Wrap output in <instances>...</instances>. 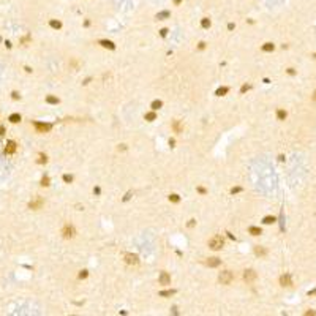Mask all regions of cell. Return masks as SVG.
<instances>
[{
	"label": "cell",
	"mask_w": 316,
	"mask_h": 316,
	"mask_svg": "<svg viewBox=\"0 0 316 316\" xmlns=\"http://www.w3.org/2000/svg\"><path fill=\"white\" fill-rule=\"evenodd\" d=\"M41 206H43V199H41V198H35V199L30 201V204H29V207H30V209H33V210L40 209Z\"/></svg>",
	"instance_id": "52a82bcc"
},
{
	"label": "cell",
	"mask_w": 316,
	"mask_h": 316,
	"mask_svg": "<svg viewBox=\"0 0 316 316\" xmlns=\"http://www.w3.org/2000/svg\"><path fill=\"white\" fill-rule=\"evenodd\" d=\"M46 161H48V158H46V155H40L38 163H46Z\"/></svg>",
	"instance_id": "f546056e"
},
{
	"label": "cell",
	"mask_w": 316,
	"mask_h": 316,
	"mask_svg": "<svg viewBox=\"0 0 316 316\" xmlns=\"http://www.w3.org/2000/svg\"><path fill=\"white\" fill-rule=\"evenodd\" d=\"M201 25H202L204 29H209V27H210V19L209 18H204L202 21H201Z\"/></svg>",
	"instance_id": "ffe728a7"
},
{
	"label": "cell",
	"mask_w": 316,
	"mask_h": 316,
	"mask_svg": "<svg viewBox=\"0 0 316 316\" xmlns=\"http://www.w3.org/2000/svg\"><path fill=\"white\" fill-rule=\"evenodd\" d=\"M46 101L48 103H51V105H57V103H59V98H55V96H46Z\"/></svg>",
	"instance_id": "ac0fdd59"
},
{
	"label": "cell",
	"mask_w": 316,
	"mask_h": 316,
	"mask_svg": "<svg viewBox=\"0 0 316 316\" xmlns=\"http://www.w3.org/2000/svg\"><path fill=\"white\" fill-rule=\"evenodd\" d=\"M8 120L11 123H18V122H21V116H19V114H11V116L8 117Z\"/></svg>",
	"instance_id": "4fadbf2b"
},
{
	"label": "cell",
	"mask_w": 316,
	"mask_h": 316,
	"mask_svg": "<svg viewBox=\"0 0 316 316\" xmlns=\"http://www.w3.org/2000/svg\"><path fill=\"white\" fill-rule=\"evenodd\" d=\"M277 119L278 120H285V119H286V112H285L283 109H278L277 111Z\"/></svg>",
	"instance_id": "e0dca14e"
},
{
	"label": "cell",
	"mask_w": 316,
	"mask_h": 316,
	"mask_svg": "<svg viewBox=\"0 0 316 316\" xmlns=\"http://www.w3.org/2000/svg\"><path fill=\"white\" fill-rule=\"evenodd\" d=\"M248 231H250L251 236H259V234H261V228H258V226H250V229H248Z\"/></svg>",
	"instance_id": "9a60e30c"
},
{
	"label": "cell",
	"mask_w": 316,
	"mask_h": 316,
	"mask_svg": "<svg viewBox=\"0 0 316 316\" xmlns=\"http://www.w3.org/2000/svg\"><path fill=\"white\" fill-rule=\"evenodd\" d=\"M161 106H163V103H161V101H160V100H155V101H153V103H152V109H153V111H157V109H160V107H161Z\"/></svg>",
	"instance_id": "d6986e66"
},
{
	"label": "cell",
	"mask_w": 316,
	"mask_h": 316,
	"mask_svg": "<svg viewBox=\"0 0 316 316\" xmlns=\"http://www.w3.org/2000/svg\"><path fill=\"white\" fill-rule=\"evenodd\" d=\"M172 294H176V291H174V289H171V291H161V292H160V295H163V297H168V295H172Z\"/></svg>",
	"instance_id": "603a6c76"
},
{
	"label": "cell",
	"mask_w": 316,
	"mask_h": 316,
	"mask_svg": "<svg viewBox=\"0 0 316 316\" xmlns=\"http://www.w3.org/2000/svg\"><path fill=\"white\" fill-rule=\"evenodd\" d=\"M35 128L38 133H48L52 128L51 123H41V122H35Z\"/></svg>",
	"instance_id": "277c9868"
},
{
	"label": "cell",
	"mask_w": 316,
	"mask_h": 316,
	"mask_svg": "<svg viewBox=\"0 0 316 316\" xmlns=\"http://www.w3.org/2000/svg\"><path fill=\"white\" fill-rule=\"evenodd\" d=\"M218 280H220V283H221V285H229L231 281L234 280V275H233V272L224 270V272H221V274H220Z\"/></svg>",
	"instance_id": "7a4b0ae2"
},
{
	"label": "cell",
	"mask_w": 316,
	"mask_h": 316,
	"mask_svg": "<svg viewBox=\"0 0 316 316\" xmlns=\"http://www.w3.org/2000/svg\"><path fill=\"white\" fill-rule=\"evenodd\" d=\"M63 180H65L66 183H70V182L73 180V177H71V176H68V174H65V176H63Z\"/></svg>",
	"instance_id": "f1b7e54d"
},
{
	"label": "cell",
	"mask_w": 316,
	"mask_h": 316,
	"mask_svg": "<svg viewBox=\"0 0 316 316\" xmlns=\"http://www.w3.org/2000/svg\"><path fill=\"white\" fill-rule=\"evenodd\" d=\"M41 185H43V187H48V185H49V177H43V179H41Z\"/></svg>",
	"instance_id": "83f0119b"
},
{
	"label": "cell",
	"mask_w": 316,
	"mask_h": 316,
	"mask_svg": "<svg viewBox=\"0 0 316 316\" xmlns=\"http://www.w3.org/2000/svg\"><path fill=\"white\" fill-rule=\"evenodd\" d=\"M280 283H281V286H291V285H292L291 277H289V275H281Z\"/></svg>",
	"instance_id": "30bf717a"
},
{
	"label": "cell",
	"mask_w": 316,
	"mask_h": 316,
	"mask_svg": "<svg viewBox=\"0 0 316 316\" xmlns=\"http://www.w3.org/2000/svg\"><path fill=\"white\" fill-rule=\"evenodd\" d=\"M87 270H81V274H79V278H87Z\"/></svg>",
	"instance_id": "4dcf8cb0"
},
{
	"label": "cell",
	"mask_w": 316,
	"mask_h": 316,
	"mask_svg": "<svg viewBox=\"0 0 316 316\" xmlns=\"http://www.w3.org/2000/svg\"><path fill=\"white\" fill-rule=\"evenodd\" d=\"M209 247L212 248V250H220V248L223 247V237L221 236H213L209 240Z\"/></svg>",
	"instance_id": "6da1fadb"
},
{
	"label": "cell",
	"mask_w": 316,
	"mask_h": 316,
	"mask_svg": "<svg viewBox=\"0 0 316 316\" xmlns=\"http://www.w3.org/2000/svg\"><path fill=\"white\" fill-rule=\"evenodd\" d=\"M254 253H256V254H261V256H264V254H265V250H264V248H261V247H256V248H254Z\"/></svg>",
	"instance_id": "cb8c5ba5"
},
{
	"label": "cell",
	"mask_w": 316,
	"mask_h": 316,
	"mask_svg": "<svg viewBox=\"0 0 316 316\" xmlns=\"http://www.w3.org/2000/svg\"><path fill=\"white\" fill-rule=\"evenodd\" d=\"M274 48H275V46L272 44V43H265V44H263V51H265V52L274 51Z\"/></svg>",
	"instance_id": "2e32d148"
},
{
	"label": "cell",
	"mask_w": 316,
	"mask_h": 316,
	"mask_svg": "<svg viewBox=\"0 0 316 316\" xmlns=\"http://www.w3.org/2000/svg\"><path fill=\"white\" fill-rule=\"evenodd\" d=\"M248 89H250V85H243V87H242V89H240V92L243 93V92H247Z\"/></svg>",
	"instance_id": "836d02e7"
},
{
	"label": "cell",
	"mask_w": 316,
	"mask_h": 316,
	"mask_svg": "<svg viewBox=\"0 0 316 316\" xmlns=\"http://www.w3.org/2000/svg\"><path fill=\"white\" fill-rule=\"evenodd\" d=\"M168 35V29H161V36H166Z\"/></svg>",
	"instance_id": "e575fe53"
},
{
	"label": "cell",
	"mask_w": 316,
	"mask_h": 316,
	"mask_svg": "<svg viewBox=\"0 0 316 316\" xmlns=\"http://www.w3.org/2000/svg\"><path fill=\"white\" fill-rule=\"evenodd\" d=\"M49 24H51L52 29H60V27H62V22H60V21H54V19L49 22Z\"/></svg>",
	"instance_id": "7402d4cb"
},
{
	"label": "cell",
	"mask_w": 316,
	"mask_h": 316,
	"mask_svg": "<svg viewBox=\"0 0 316 316\" xmlns=\"http://www.w3.org/2000/svg\"><path fill=\"white\" fill-rule=\"evenodd\" d=\"M160 283L161 285H169L171 283V277L168 272H161L160 274Z\"/></svg>",
	"instance_id": "9c48e42d"
},
{
	"label": "cell",
	"mask_w": 316,
	"mask_h": 316,
	"mask_svg": "<svg viewBox=\"0 0 316 316\" xmlns=\"http://www.w3.org/2000/svg\"><path fill=\"white\" fill-rule=\"evenodd\" d=\"M256 272L254 270H251V269H248V270H245V274H243V280L247 281V283H251V281H254L256 280Z\"/></svg>",
	"instance_id": "5b68a950"
},
{
	"label": "cell",
	"mask_w": 316,
	"mask_h": 316,
	"mask_svg": "<svg viewBox=\"0 0 316 316\" xmlns=\"http://www.w3.org/2000/svg\"><path fill=\"white\" fill-rule=\"evenodd\" d=\"M228 92H229V89H228V87H221V89L217 90V95L221 96V95H224V93H228Z\"/></svg>",
	"instance_id": "44dd1931"
},
{
	"label": "cell",
	"mask_w": 316,
	"mask_h": 316,
	"mask_svg": "<svg viewBox=\"0 0 316 316\" xmlns=\"http://www.w3.org/2000/svg\"><path fill=\"white\" fill-rule=\"evenodd\" d=\"M174 128H176V131H180V122H179V120L174 123Z\"/></svg>",
	"instance_id": "1f68e13d"
},
{
	"label": "cell",
	"mask_w": 316,
	"mask_h": 316,
	"mask_svg": "<svg viewBox=\"0 0 316 316\" xmlns=\"http://www.w3.org/2000/svg\"><path fill=\"white\" fill-rule=\"evenodd\" d=\"M3 131H5V130H3V127H0V136L3 134Z\"/></svg>",
	"instance_id": "8d00e7d4"
},
{
	"label": "cell",
	"mask_w": 316,
	"mask_h": 316,
	"mask_svg": "<svg viewBox=\"0 0 316 316\" xmlns=\"http://www.w3.org/2000/svg\"><path fill=\"white\" fill-rule=\"evenodd\" d=\"M16 152V142L14 141H8V144H6L5 147V153L6 155H11V153Z\"/></svg>",
	"instance_id": "ba28073f"
},
{
	"label": "cell",
	"mask_w": 316,
	"mask_h": 316,
	"mask_svg": "<svg viewBox=\"0 0 316 316\" xmlns=\"http://www.w3.org/2000/svg\"><path fill=\"white\" fill-rule=\"evenodd\" d=\"M169 201H172V202H179L180 198L177 196V194H171V196H169Z\"/></svg>",
	"instance_id": "484cf974"
},
{
	"label": "cell",
	"mask_w": 316,
	"mask_h": 316,
	"mask_svg": "<svg viewBox=\"0 0 316 316\" xmlns=\"http://www.w3.org/2000/svg\"><path fill=\"white\" fill-rule=\"evenodd\" d=\"M169 16H171L169 11H161V13H158V14H157V19H158V21H163V19H168Z\"/></svg>",
	"instance_id": "7c38bea8"
},
{
	"label": "cell",
	"mask_w": 316,
	"mask_h": 316,
	"mask_svg": "<svg viewBox=\"0 0 316 316\" xmlns=\"http://www.w3.org/2000/svg\"><path fill=\"white\" fill-rule=\"evenodd\" d=\"M123 258H125V263L130 264V265H136L137 263H139V258H137L136 254H131V253H127Z\"/></svg>",
	"instance_id": "8992f818"
},
{
	"label": "cell",
	"mask_w": 316,
	"mask_h": 316,
	"mask_svg": "<svg viewBox=\"0 0 316 316\" xmlns=\"http://www.w3.org/2000/svg\"><path fill=\"white\" fill-rule=\"evenodd\" d=\"M313 294H316V289H315V291H311V292H310V295H313Z\"/></svg>",
	"instance_id": "74e56055"
},
{
	"label": "cell",
	"mask_w": 316,
	"mask_h": 316,
	"mask_svg": "<svg viewBox=\"0 0 316 316\" xmlns=\"http://www.w3.org/2000/svg\"><path fill=\"white\" fill-rule=\"evenodd\" d=\"M207 265H209V267H218V265H220V259H218V258H209V259H207Z\"/></svg>",
	"instance_id": "8fae6325"
},
{
	"label": "cell",
	"mask_w": 316,
	"mask_h": 316,
	"mask_svg": "<svg viewBox=\"0 0 316 316\" xmlns=\"http://www.w3.org/2000/svg\"><path fill=\"white\" fill-rule=\"evenodd\" d=\"M11 95H13V100H19V93L18 92H13Z\"/></svg>",
	"instance_id": "d6a6232c"
},
{
	"label": "cell",
	"mask_w": 316,
	"mask_h": 316,
	"mask_svg": "<svg viewBox=\"0 0 316 316\" xmlns=\"http://www.w3.org/2000/svg\"><path fill=\"white\" fill-rule=\"evenodd\" d=\"M313 98H315V101H316V90H315V95H313Z\"/></svg>",
	"instance_id": "f35d334b"
},
{
	"label": "cell",
	"mask_w": 316,
	"mask_h": 316,
	"mask_svg": "<svg viewBox=\"0 0 316 316\" xmlns=\"http://www.w3.org/2000/svg\"><path fill=\"white\" fill-rule=\"evenodd\" d=\"M100 44H101L103 48H109V49H114V48H116L112 41H106V40H101V41H100Z\"/></svg>",
	"instance_id": "5bb4252c"
},
{
	"label": "cell",
	"mask_w": 316,
	"mask_h": 316,
	"mask_svg": "<svg viewBox=\"0 0 316 316\" xmlns=\"http://www.w3.org/2000/svg\"><path fill=\"white\" fill-rule=\"evenodd\" d=\"M274 221H275L274 217H265V218H264V223H265V224H270V223H274Z\"/></svg>",
	"instance_id": "4316f807"
},
{
	"label": "cell",
	"mask_w": 316,
	"mask_h": 316,
	"mask_svg": "<svg viewBox=\"0 0 316 316\" xmlns=\"http://www.w3.org/2000/svg\"><path fill=\"white\" fill-rule=\"evenodd\" d=\"M62 234H63V237H65V239H71V237H75L76 231H75V228H73L71 224H65L63 229H62Z\"/></svg>",
	"instance_id": "3957f363"
},
{
	"label": "cell",
	"mask_w": 316,
	"mask_h": 316,
	"mask_svg": "<svg viewBox=\"0 0 316 316\" xmlns=\"http://www.w3.org/2000/svg\"><path fill=\"white\" fill-rule=\"evenodd\" d=\"M240 190H242V188H239V187H237V188H233V190H231V191H233V194H234V193H239V191H240Z\"/></svg>",
	"instance_id": "d590c367"
},
{
	"label": "cell",
	"mask_w": 316,
	"mask_h": 316,
	"mask_svg": "<svg viewBox=\"0 0 316 316\" xmlns=\"http://www.w3.org/2000/svg\"><path fill=\"white\" fill-rule=\"evenodd\" d=\"M155 112H149V114H146V119L147 120H150V122H152V120H155Z\"/></svg>",
	"instance_id": "d4e9b609"
}]
</instances>
